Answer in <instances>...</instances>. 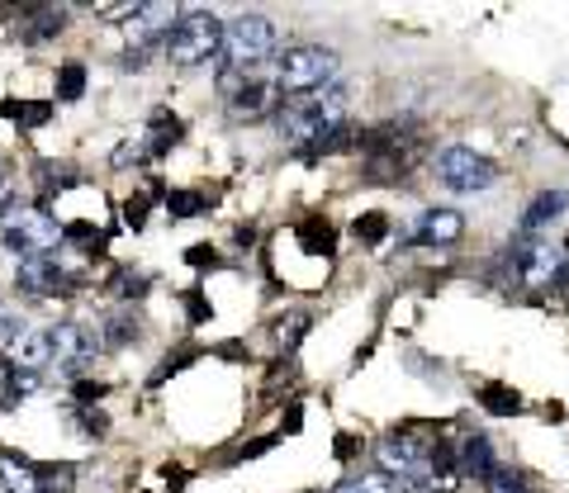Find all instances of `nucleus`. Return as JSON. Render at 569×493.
Segmentation results:
<instances>
[{
	"label": "nucleus",
	"mask_w": 569,
	"mask_h": 493,
	"mask_svg": "<svg viewBox=\"0 0 569 493\" xmlns=\"http://www.w3.org/2000/svg\"><path fill=\"white\" fill-rule=\"evenodd\" d=\"M342 72V58L323 43H299V48H284V58L276 62V91H290V95H313V91H328Z\"/></svg>",
	"instance_id": "obj_2"
},
{
	"label": "nucleus",
	"mask_w": 569,
	"mask_h": 493,
	"mask_svg": "<svg viewBox=\"0 0 569 493\" xmlns=\"http://www.w3.org/2000/svg\"><path fill=\"white\" fill-rule=\"evenodd\" d=\"M167 209L176 219H194V214H204V195H194V190H171Z\"/></svg>",
	"instance_id": "obj_24"
},
{
	"label": "nucleus",
	"mask_w": 569,
	"mask_h": 493,
	"mask_svg": "<svg viewBox=\"0 0 569 493\" xmlns=\"http://www.w3.org/2000/svg\"><path fill=\"white\" fill-rule=\"evenodd\" d=\"M479 399L489 403V413H518V409H522V394L508 390V384H485V390H479Z\"/></svg>",
	"instance_id": "obj_22"
},
{
	"label": "nucleus",
	"mask_w": 569,
	"mask_h": 493,
	"mask_svg": "<svg viewBox=\"0 0 569 493\" xmlns=\"http://www.w3.org/2000/svg\"><path fill=\"white\" fill-rule=\"evenodd\" d=\"M276 52V24L266 14H238L233 24H223V72H257V67Z\"/></svg>",
	"instance_id": "obj_5"
},
{
	"label": "nucleus",
	"mask_w": 569,
	"mask_h": 493,
	"mask_svg": "<svg viewBox=\"0 0 569 493\" xmlns=\"http://www.w3.org/2000/svg\"><path fill=\"white\" fill-rule=\"evenodd\" d=\"M569 209V190H546V195H537L527 204V214H522V223H518V238H537L541 228H550L560 214Z\"/></svg>",
	"instance_id": "obj_15"
},
{
	"label": "nucleus",
	"mask_w": 569,
	"mask_h": 493,
	"mask_svg": "<svg viewBox=\"0 0 569 493\" xmlns=\"http://www.w3.org/2000/svg\"><path fill=\"white\" fill-rule=\"evenodd\" d=\"M342 119H347V91L342 85H328V91H313V95H295L276 123H280L284 143L309 148L318 138H328L332 129H342Z\"/></svg>",
	"instance_id": "obj_1"
},
{
	"label": "nucleus",
	"mask_w": 569,
	"mask_h": 493,
	"mask_svg": "<svg viewBox=\"0 0 569 493\" xmlns=\"http://www.w3.org/2000/svg\"><path fill=\"white\" fill-rule=\"evenodd\" d=\"M6 489L10 493H39V480H33V470H6Z\"/></svg>",
	"instance_id": "obj_30"
},
{
	"label": "nucleus",
	"mask_w": 569,
	"mask_h": 493,
	"mask_svg": "<svg viewBox=\"0 0 569 493\" xmlns=\"http://www.w3.org/2000/svg\"><path fill=\"white\" fill-rule=\"evenodd\" d=\"M427 451H432V442H422V436H413V432H395L376 446V461H380L385 474H399V484H418V474L427 465Z\"/></svg>",
	"instance_id": "obj_9"
},
{
	"label": "nucleus",
	"mask_w": 569,
	"mask_h": 493,
	"mask_svg": "<svg viewBox=\"0 0 569 493\" xmlns=\"http://www.w3.org/2000/svg\"><path fill=\"white\" fill-rule=\"evenodd\" d=\"M466 238V219L456 209H422L418 214V228H413V242L422 247H451Z\"/></svg>",
	"instance_id": "obj_13"
},
{
	"label": "nucleus",
	"mask_w": 569,
	"mask_h": 493,
	"mask_svg": "<svg viewBox=\"0 0 569 493\" xmlns=\"http://www.w3.org/2000/svg\"><path fill=\"white\" fill-rule=\"evenodd\" d=\"M14 370H29V375H39L43 365H52V338L48 328H20L10 338V356H6Z\"/></svg>",
	"instance_id": "obj_12"
},
{
	"label": "nucleus",
	"mask_w": 569,
	"mask_h": 493,
	"mask_svg": "<svg viewBox=\"0 0 569 493\" xmlns=\"http://www.w3.org/2000/svg\"><path fill=\"white\" fill-rule=\"evenodd\" d=\"M114 285H119V294H123V299H138V294H148V280H142V275H119Z\"/></svg>",
	"instance_id": "obj_31"
},
{
	"label": "nucleus",
	"mask_w": 569,
	"mask_h": 493,
	"mask_svg": "<svg viewBox=\"0 0 569 493\" xmlns=\"http://www.w3.org/2000/svg\"><path fill=\"white\" fill-rule=\"evenodd\" d=\"M6 175H10V167H6V157H0V190H6Z\"/></svg>",
	"instance_id": "obj_34"
},
{
	"label": "nucleus",
	"mask_w": 569,
	"mask_h": 493,
	"mask_svg": "<svg viewBox=\"0 0 569 493\" xmlns=\"http://www.w3.org/2000/svg\"><path fill=\"white\" fill-rule=\"evenodd\" d=\"M33 175H39V185H43V190H67L77 171H71L67 162H39V167H33Z\"/></svg>",
	"instance_id": "obj_23"
},
{
	"label": "nucleus",
	"mask_w": 569,
	"mask_h": 493,
	"mask_svg": "<svg viewBox=\"0 0 569 493\" xmlns=\"http://www.w3.org/2000/svg\"><path fill=\"white\" fill-rule=\"evenodd\" d=\"M129 338H138V319H129V313H119V319L104 323L100 346H119V342H129Z\"/></svg>",
	"instance_id": "obj_25"
},
{
	"label": "nucleus",
	"mask_w": 569,
	"mask_h": 493,
	"mask_svg": "<svg viewBox=\"0 0 569 493\" xmlns=\"http://www.w3.org/2000/svg\"><path fill=\"white\" fill-rule=\"evenodd\" d=\"M77 399H81V403L104 399V384H100V380H81V384H77Z\"/></svg>",
	"instance_id": "obj_32"
},
{
	"label": "nucleus",
	"mask_w": 569,
	"mask_h": 493,
	"mask_svg": "<svg viewBox=\"0 0 569 493\" xmlns=\"http://www.w3.org/2000/svg\"><path fill=\"white\" fill-rule=\"evenodd\" d=\"M437 175H441V185L447 190H456V195H479V190H489L498 181V167L489 162L485 152L456 143V148H441Z\"/></svg>",
	"instance_id": "obj_7"
},
{
	"label": "nucleus",
	"mask_w": 569,
	"mask_h": 493,
	"mask_svg": "<svg viewBox=\"0 0 569 493\" xmlns=\"http://www.w3.org/2000/svg\"><path fill=\"white\" fill-rule=\"evenodd\" d=\"M299 242H305V252H332V228L323 223V219H305V223H299Z\"/></svg>",
	"instance_id": "obj_19"
},
{
	"label": "nucleus",
	"mask_w": 569,
	"mask_h": 493,
	"mask_svg": "<svg viewBox=\"0 0 569 493\" xmlns=\"http://www.w3.org/2000/svg\"><path fill=\"white\" fill-rule=\"evenodd\" d=\"M86 95V67L81 62H62L58 67V100L62 104H77Z\"/></svg>",
	"instance_id": "obj_18"
},
{
	"label": "nucleus",
	"mask_w": 569,
	"mask_h": 493,
	"mask_svg": "<svg viewBox=\"0 0 569 493\" xmlns=\"http://www.w3.org/2000/svg\"><path fill=\"white\" fill-rule=\"evenodd\" d=\"M485 489H489V493H527V480H522L518 470H493Z\"/></svg>",
	"instance_id": "obj_26"
},
{
	"label": "nucleus",
	"mask_w": 569,
	"mask_h": 493,
	"mask_svg": "<svg viewBox=\"0 0 569 493\" xmlns=\"http://www.w3.org/2000/svg\"><path fill=\"white\" fill-rule=\"evenodd\" d=\"M176 20H181L176 6H133V14H129V39H133V48L157 52Z\"/></svg>",
	"instance_id": "obj_10"
},
{
	"label": "nucleus",
	"mask_w": 569,
	"mask_h": 493,
	"mask_svg": "<svg viewBox=\"0 0 569 493\" xmlns=\"http://www.w3.org/2000/svg\"><path fill=\"white\" fill-rule=\"evenodd\" d=\"M123 223H129V228L148 223V195H129V200H123Z\"/></svg>",
	"instance_id": "obj_28"
},
{
	"label": "nucleus",
	"mask_w": 569,
	"mask_h": 493,
	"mask_svg": "<svg viewBox=\"0 0 569 493\" xmlns=\"http://www.w3.org/2000/svg\"><path fill=\"white\" fill-rule=\"evenodd\" d=\"M460 461H456V446L451 442H437L432 451H427V465L418 474V489L422 493H456L460 489Z\"/></svg>",
	"instance_id": "obj_11"
},
{
	"label": "nucleus",
	"mask_w": 569,
	"mask_h": 493,
	"mask_svg": "<svg viewBox=\"0 0 569 493\" xmlns=\"http://www.w3.org/2000/svg\"><path fill=\"white\" fill-rule=\"evenodd\" d=\"M0 242H6V252H14L20 261L52 256V247L62 242V223L52 214H43V209H14L10 223L0 228Z\"/></svg>",
	"instance_id": "obj_6"
},
{
	"label": "nucleus",
	"mask_w": 569,
	"mask_h": 493,
	"mask_svg": "<svg viewBox=\"0 0 569 493\" xmlns=\"http://www.w3.org/2000/svg\"><path fill=\"white\" fill-rule=\"evenodd\" d=\"M219 43H223V24L209 10H194L171 24V33L162 39V58L171 67H204L219 58Z\"/></svg>",
	"instance_id": "obj_4"
},
{
	"label": "nucleus",
	"mask_w": 569,
	"mask_h": 493,
	"mask_svg": "<svg viewBox=\"0 0 569 493\" xmlns=\"http://www.w3.org/2000/svg\"><path fill=\"white\" fill-rule=\"evenodd\" d=\"M81 422H86V432H104V417L100 413H86Z\"/></svg>",
	"instance_id": "obj_33"
},
{
	"label": "nucleus",
	"mask_w": 569,
	"mask_h": 493,
	"mask_svg": "<svg viewBox=\"0 0 569 493\" xmlns=\"http://www.w3.org/2000/svg\"><path fill=\"white\" fill-rule=\"evenodd\" d=\"M0 114H6V119H14V123H20V129H43V123L52 119V104L48 100H20V104H0Z\"/></svg>",
	"instance_id": "obj_17"
},
{
	"label": "nucleus",
	"mask_w": 569,
	"mask_h": 493,
	"mask_svg": "<svg viewBox=\"0 0 569 493\" xmlns=\"http://www.w3.org/2000/svg\"><path fill=\"white\" fill-rule=\"evenodd\" d=\"M456 461H460V474H466V480H479V484H489V474L498 470V461H493V442H489V436H479V432L460 442Z\"/></svg>",
	"instance_id": "obj_16"
},
{
	"label": "nucleus",
	"mask_w": 569,
	"mask_h": 493,
	"mask_svg": "<svg viewBox=\"0 0 569 493\" xmlns=\"http://www.w3.org/2000/svg\"><path fill=\"white\" fill-rule=\"evenodd\" d=\"M332 493H403V484H395L389 474H361V480H342Z\"/></svg>",
	"instance_id": "obj_21"
},
{
	"label": "nucleus",
	"mask_w": 569,
	"mask_h": 493,
	"mask_svg": "<svg viewBox=\"0 0 569 493\" xmlns=\"http://www.w3.org/2000/svg\"><path fill=\"white\" fill-rule=\"evenodd\" d=\"M569 266V247L560 242H518V247H508V285H518V290H531V294H541V290H560V275Z\"/></svg>",
	"instance_id": "obj_3"
},
{
	"label": "nucleus",
	"mask_w": 569,
	"mask_h": 493,
	"mask_svg": "<svg viewBox=\"0 0 569 493\" xmlns=\"http://www.w3.org/2000/svg\"><path fill=\"white\" fill-rule=\"evenodd\" d=\"M71 465H33V480H39V493H71Z\"/></svg>",
	"instance_id": "obj_20"
},
{
	"label": "nucleus",
	"mask_w": 569,
	"mask_h": 493,
	"mask_svg": "<svg viewBox=\"0 0 569 493\" xmlns=\"http://www.w3.org/2000/svg\"><path fill=\"white\" fill-rule=\"evenodd\" d=\"M67 20H71L67 6H29V10H20V39L43 43V39H52V33H62Z\"/></svg>",
	"instance_id": "obj_14"
},
{
	"label": "nucleus",
	"mask_w": 569,
	"mask_h": 493,
	"mask_svg": "<svg viewBox=\"0 0 569 493\" xmlns=\"http://www.w3.org/2000/svg\"><path fill=\"white\" fill-rule=\"evenodd\" d=\"M305 328H309L305 313H290V319H280V342H284V346H295L299 338H305Z\"/></svg>",
	"instance_id": "obj_29"
},
{
	"label": "nucleus",
	"mask_w": 569,
	"mask_h": 493,
	"mask_svg": "<svg viewBox=\"0 0 569 493\" xmlns=\"http://www.w3.org/2000/svg\"><path fill=\"white\" fill-rule=\"evenodd\" d=\"M14 285L33 299H62V294H77L81 280L71 275L58 256H29V261H20V271H14Z\"/></svg>",
	"instance_id": "obj_8"
},
{
	"label": "nucleus",
	"mask_w": 569,
	"mask_h": 493,
	"mask_svg": "<svg viewBox=\"0 0 569 493\" xmlns=\"http://www.w3.org/2000/svg\"><path fill=\"white\" fill-rule=\"evenodd\" d=\"M389 233V219L385 214H366V219H356V238L361 242H380Z\"/></svg>",
	"instance_id": "obj_27"
}]
</instances>
